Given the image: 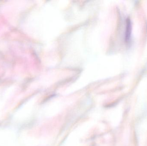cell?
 <instances>
[{"label": "cell", "mask_w": 147, "mask_h": 146, "mask_svg": "<svg viewBox=\"0 0 147 146\" xmlns=\"http://www.w3.org/2000/svg\"><path fill=\"white\" fill-rule=\"evenodd\" d=\"M130 22L128 20L126 25V41L129 40L130 39Z\"/></svg>", "instance_id": "1"}]
</instances>
